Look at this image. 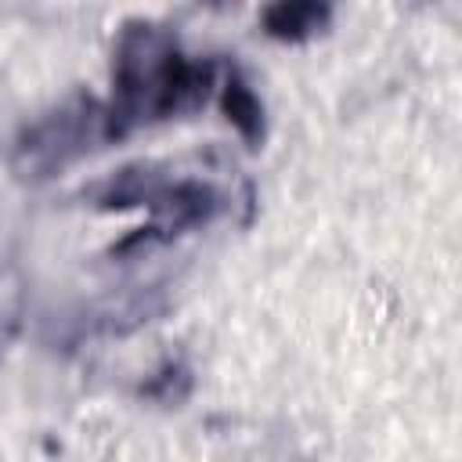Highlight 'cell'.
Returning <instances> with one entry per match:
<instances>
[{
    "instance_id": "2",
    "label": "cell",
    "mask_w": 462,
    "mask_h": 462,
    "mask_svg": "<svg viewBox=\"0 0 462 462\" xmlns=\"http://www.w3.org/2000/svg\"><path fill=\"white\" fill-rule=\"evenodd\" d=\"M325 18H328V7H318V4H278V7H267L263 14L267 32L282 40H300L314 32Z\"/></svg>"
},
{
    "instance_id": "1",
    "label": "cell",
    "mask_w": 462,
    "mask_h": 462,
    "mask_svg": "<svg viewBox=\"0 0 462 462\" xmlns=\"http://www.w3.org/2000/svg\"><path fill=\"white\" fill-rule=\"evenodd\" d=\"M112 83H116V97L108 112V130L119 134L123 123L166 119L180 108L206 101L213 69L188 61L177 51L173 36L152 25H134L119 40Z\"/></svg>"
},
{
    "instance_id": "3",
    "label": "cell",
    "mask_w": 462,
    "mask_h": 462,
    "mask_svg": "<svg viewBox=\"0 0 462 462\" xmlns=\"http://www.w3.org/2000/svg\"><path fill=\"white\" fill-rule=\"evenodd\" d=\"M224 112H227V119L249 141H260V134H263V108H260V101L253 97V90L242 79H227V87H224Z\"/></svg>"
}]
</instances>
